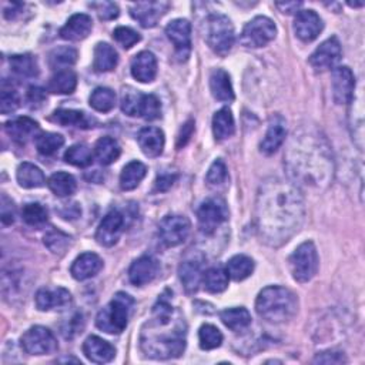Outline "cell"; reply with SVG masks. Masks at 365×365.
<instances>
[{"label": "cell", "instance_id": "cell-33", "mask_svg": "<svg viewBox=\"0 0 365 365\" xmlns=\"http://www.w3.org/2000/svg\"><path fill=\"white\" fill-rule=\"evenodd\" d=\"M78 86V76L76 73L66 69V70H59L52 76L51 82H48V91L55 94H70L76 90Z\"/></svg>", "mask_w": 365, "mask_h": 365}, {"label": "cell", "instance_id": "cell-30", "mask_svg": "<svg viewBox=\"0 0 365 365\" xmlns=\"http://www.w3.org/2000/svg\"><path fill=\"white\" fill-rule=\"evenodd\" d=\"M118 63V55L114 51V47L109 43H99L94 47V59L93 69L97 73L112 71Z\"/></svg>", "mask_w": 365, "mask_h": 365}, {"label": "cell", "instance_id": "cell-50", "mask_svg": "<svg viewBox=\"0 0 365 365\" xmlns=\"http://www.w3.org/2000/svg\"><path fill=\"white\" fill-rule=\"evenodd\" d=\"M141 99V93L136 91L134 89L125 90L123 97H121V110H123L127 116H137L139 114V105Z\"/></svg>", "mask_w": 365, "mask_h": 365}, {"label": "cell", "instance_id": "cell-31", "mask_svg": "<svg viewBox=\"0 0 365 365\" xmlns=\"http://www.w3.org/2000/svg\"><path fill=\"white\" fill-rule=\"evenodd\" d=\"M235 123L230 109L224 107L218 110L213 117V133L215 140L223 141L234 134Z\"/></svg>", "mask_w": 365, "mask_h": 365}, {"label": "cell", "instance_id": "cell-56", "mask_svg": "<svg viewBox=\"0 0 365 365\" xmlns=\"http://www.w3.org/2000/svg\"><path fill=\"white\" fill-rule=\"evenodd\" d=\"M28 102L32 105V107H40L46 102V93L40 87L32 86L28 91Z\"/></svg>", "mask_w": 365, "mask_h": 365}, {"label": "cell", "instance_id": "cell-55", "mask_svg": "<svg viewBox=\"0 0 365 365\" xmlns=\"http://www.w3.org/2000/svg\"><path fill=\"white\" fill-rule=\"evenodd\" d=\"M314 362L315 364H343V362H347V359L344 358L343 353L326 351V353H321L315 357Z\"/></svg>", "mask_w": 365, "mask_h": 365}, {"label": "cell", "instance_id": "cell-41", "mask_svg": "<svg viewBox=\"0 0 365 365\" xmlns=\"http://www.w3.org/2000/svg\"><path fill=\"white\" fill-rule=\"evenodd\" d=\"M78 62V51L70 46H62L55 48L48 55V64L56 71L66 70Z\"/></svg>", "mask_w": 365, "mask_h": 365}, {"label": "cell", "instance_id": "cell-42", "mask_svg": "<svg viewBox=\"0 0 365 365\" xmlns=\"http://www.w3.org/2000/svg\"><path fill=\"white\" fill-rule=\"evenodd\" d=\"M90 106L100 113H107L116 106V93L109 87H97L90 96Z\"/></svg>", "mask_w": 365, "mask_h": 365}, {"label": "cell", "instance_id": "cell-13", "mask_svg": "<svg viewBox=\"0 0 365 365\" xmlns=\"http://www.w3.org/2000/svg\"><path fill=\"white\" fill-rule=\"evenodd\" d=\"M332 97L337 105H348L354 99L355 79L350 67H337L332 71Z\"/></svg>", "mask_w": 365, "mask_h": 365}, {"label": "cell", "instance_id": "cell-25", "mask_svg": "<svg viewBox=\"0 0 365 365\" xmlns=\"http://www.w3.org/2000/svg\"><path fill=\"white\" fill-rule=\"evenodd\" d=\"M83 353L94 364H106L116 357V348L103 338L91 335L83 343Z\"/></svg>", "mask_w": 365, "mask_h": 365}, {"label": "cell", "instance_id": "cell-19", "mask_svg": "<svg viewBox=\"0 0 365 365\" xmlns=\"http://www.w3.org/2000/svg\"><path fill=\"white\" fill-rule=\"evenodd\" d=\"M159 261L150 256H143L137 258L129 270V280L132 284L141 287L152 283L159 273Z\"/></svg>", "mask_w": 365, "mask_h": 365}, {"label": "cell", "instance_id": "cell-59", "mask_svg": "<svg viewBox=\"0 0 365 365\" xmlns=\"http://www.w3.org/2000/svg\"><path fill=\"white\" fill-rule=\"evenodd\" d=\"M176 180H177V175H161L156 180V190L166 191L175 184Z\"/></svg>", "mask_w": 365, "mask_h": 365}, {"label": "cell", "instance_id": "cell-28", "mask_svg": "<svg viewBox=\"0 0 365 365\" xmlns=\"http://www.w3.org/2000/svg\"><path fill=\"white\" fill-rule=\"evenodd\" d=\"M285 136H287V129H285L284 121L281 118H276L274 121H271L269 130H267V133H265V136L260 144L261 153H264L267 156L276 153L283 145Z\"/></svg>", "mask_w": 365, "mask_h": 365}, {"label": "cell", "instance_id": "cell-51", "mask_svg": "<svg viewBox=\"0 0 365 365\" xmlns=\"http://www.w3.org/2000/svg\"><path fill=\"white\" fill-rule=\"evenodd\" d=\"M113 39L125 48H130L133 47L136 43L140 42V35L130 29V28H125V26H120L113 32Z\"/></svg>", "mask_w": 365, "mask_h": 365}, {"label": "cell", "instance_id": "cell-36", "mask_svg": "<svg viewBox=\"0 0 365 365\" xmlns=\"http://www.w3.org/2000/svg\"><path fill=\"white\" fill-rule=\"evenodd\" d=\"M120 144L113 137H102L94 145V156L103 166L114 163L120 157Z\"/></svg>", "mask_w": 365, "mask_h": 365}, {"label": "cell", "instance_id": "cell-7", "mask_svg": "<svg viewBox=\"0 0 365 365\" xmlns=\"http://www.w3.org/2000/svg\"><path fill=\"white\" fill-rule=\"evenodd\" d=\"M290 271L297 283H308L319 271V253L312 241L299 246L288 258Z\"/></svg>", "mask_w": 365, "mask_h": 365}, {"label": "cell", "instance_id": "cell-12", "mask_svg": "<svg viewBox=\"0 0 365 365\" xmlns=\"http://www.w3.org/2000/svg\"><path fill=\"white\" fill-rule=\"evenodd\" d=\"M341 44L337 37H330L323 42L310 57V64L317 71H326L334 69L341 60Z\"/></svg>", "mask_w": 365, "mask_h": 365}, {"label": "cell", "instance_id": "cell-6", "mask_svg": "<svg viewBox=\"0 0 365 365\" xmlns=\"http://www.w3.org/2000/svg\"><path fill=\"white\" fill-rule=\"evenodd\" d=\"M234 39L233 23L227 16L222 13L208 16L206 23V42L215 55H229L234 46Z\"/></svg>", "mask_w": 365, "mask_h": 365}, {"label": "cell", "instance_id": "cell-53", "mask_svg": "<svg viewBox=\"0 0 365 365\" xmlns=\"http://www.w3.org/2000/svg\"><path fill=\"white\" fill-rule=\"evenodd\" d=\"M91 8L97 12L102 20H113L118 16V6L113 2H97L91 3Z\"/></svg>", "mask_w": 365, "mask_h": 365}, {"label": "cell", "instance_id": "cell-17", "mask_svg": "<svg viewBox=\"0 0 365 365\" xmlns=\"http://www.w3.org/2000/svg\"><path fill=\"white\" fill-rule=\"evenodd\" d=\"M323 20L314 10H301L294 20V32L303 42H312L323 32Z\"/></svg>", "mask_w": 365, "mask_h": 365}, {"label": "cell", "instance_id": "cell-57", "mask_svg": "<svg viewBox=\"0 0 365 365\" xmlns=\"http://www.w3.org/2000/svg\"><path fill=\"white\" fill-rule=\"evenodd\" d=\"M193 132H194V121L193 120H188L187 123L183 125V127L180 130V134H179V139H177V148L179 149H181L183 145L187 144V141L193 136Z\"/></svg>", "mask_w": 365, "mask_h": 365}, {"label": "cell", "instance_id": "cell-52", "mask_svg": "<svg viewBox=\"0 0 365 365\" xmlns=\"http://www.w3.org/2000/svg\"><path fill=\"white\" fill-rule=\"evenodd\" d=\"M207 183L211 186L223 184L227 180V167L223 160H215L211 167L208 168V173L206 177Z\"/></svg>", "mask_w": 365, "mask_h": 365}, {"label": "cell", "instance_id": "cell-44", "mask_svg": "<svg viewBox=\"0 0 365 365\" xmlns=\"http://www.w3.org/2000/svg\"><path fill=\"white\" fill-rule=\"evenodd\" d=\"M21 218L23 222L30 227L39 229L43 227L48 220V213L47 210L39 204V203H29L23 207L21 210Z\"/></svg>", "mask_w": 365, "mask_h": 365}, {"label": "cell", "instance_id": "cell-45", "mask_svg": "<svg viewBox=\"0 0 365 365\" xmlns=\"http://www.w3.org/2000/svg\"><path fill=\"white\" fill-rule=\"evenodd\" d=\"M93 159H94V153L86 144L71 145L64 154V160L69 164L76 167H87L93 163Z\"/></svg>", "mask_w": 365, "mask_h": 365}, {"label": "cell", "instance_id": "cell-37", "mask_svg": "<svg viewBox=\"0 0 365 365\" xmlns=\"http://www.w3.org/2000/svg\"><path fill=\"white\" fill-rule=\"evenodd\" d=\"M145 173H148V168H145V166L141 161L129 163L120 175L121 190H125V191L134 190L141 183V180L145 177Z\"/></svg>", "mask_w": 365, "mask_h": 365}, {"label": "cell", "instance_id": "cell-22", "mask_svg": "<svg viewBox=\"0 0 365 365\" xmlns=\"http://www.w3.org/2000/svg\"><path fill=\"white\" fill-rule=\"evenodd\" d=\"M132 75L140 83H152L157 76V59L152 52H140L132 60Z\"/></svg>", "mask_w": 365, "mask_h": 365}, {"label": "cell", "instance_id": "cell-35", "mask_svg": "<svg viewBox=\"0 0 365 365\" xmlns=\"http://www.w3.org/2000/svg\"><path fill=\"white\" fill-rule=\"evenodd\" d=\"M9 63L13 75H16L20 79H33L39 75L37 60L32 55L12 56Z\"/></svg>", "mask_w": 365, "mask_h": 365}, {"label": "cell", "instance_id": "cell-18", "mask_svg": "<svg viewBox=\"0 0 365 365\" xmlns=\"http://www.w3.org/2000/svg\"><path fill=\"white\" fill-rule=\"evenodd\" d=\"M179 276L186 293L194 294L203 283V260L197 257L186 258L179 267Z\"/></svg>", "mask_w": 365, "mask_h": 365}, {"label": "cell", "instance_id": "cell-15", "mask_svg": "<svg viewBox=\"0 0 365 365\" xmlns=\"http://www.w3.org/2000/svg\"><path fill=\"white\" fill-rule=\"evenodd\" d=\"M125 227V217L118 211H110L97 229L96 240L103 247H113L118 241Z\"/></svg>", "mask_w": 365, "mask_h": 365}, {"label": "cell", "instance_id": "cell-2", "mask_svg": "<svg viewBox=\"0 0 365 365\" xmlns=\"http://www.w3.org/2000/svg\"><path fill=\"white\" fill-rule=\"evenodd\" d=\"M285 164L294 181L312 187H326L332 180L334 161L326 139L315 132L296 133L287 150Z\"/></svg>", "mask_w": 365, "mask_h": 365}, {"label": "cell", "instance_id": "cell-4", "mask_svg": "<svg viewBox=\"0 0 365 365\" xmlns=\"http://www.w3.org/2000/svg\"><path fill=\"white\" fill-rule=\"evenodd\" d=\"M256 311L262 320L281 324L290 321L297 314L299 300L291 290L280 285H270L258 294Z\"/></svg>", "mask_w": 365, "mask_h": 365}, {"label": "cell", "instance_id": "cell-40", "mask_svg": "<svg viewBox=\"0 0 365 365\" xmlns=\"http://www.w3.org/2000/svg\"><path fill=\"white\" fill-rule=\"evenodd\" d=\"M229 274L227 270L222 269V267H211L203 276V284L208 293L218 294L229 287Z\"/></svg>", "mask_w": 365, "mask_h": 365}, {"label": "cell", "instance_id": "cell-39", "mask_svg": "<svg viewBox=\"0 0 365 365\" xmlns=\"http://www.w3.org/2000/svg\"><path fill=\"white\" fill-rule=\"evenodd\" d=\"M47 184L48 188H51L55 196L57 197H69L71 194H75V191L78 190L76 179L64 172L55 173L51 179H48Z\"/></svg>", "mask_w": 365, "mask_h": 365}, {"label": "cell", "instance_id": "cell-48", "mask_svg": "<svg viewBox=\"0 0 365 365\" xmlns=\"http://www.w3.org/2000/svg\"><path fill=\"white\" fill-rule=\"evenodd\" d=\"M70 235L59 230H53L44 235V246L53 254H63L70 247Z\"/></svg>", "mask_w": 365, "mask_h": 365}, {"label": "cell", "instance_id": "cell-29", "mask_svg": "<svg viewBox=\"0 0 365 365\" xmlns=\"http://www.w3.org/2000/svg\"><path fill=\"white\" fill-rule=\"evenodd\" d=\"M52 120L62 126H71L78 129H91L96 125V120L93 117H89L86 113L67 109L56 110L52 116Z\"/></svg>", "mask_w": 365, "mask_h": 365}, {"label": "cell", "instance_id": "cell-16", "mask_svg": "<svg viewBox=\"0 0 365 365\" xmlns=\"http://www.w3.org/2000/svg\"><path fill=\"white\" fill-rule=\"evenodd\" d=\"M168 40L176 47L179 57L187 59L191 48V23L186 19H176L170 21L166 28Z\"/></svg>", "mask_w": 365, "mask_h": 365}, {"label": "cell", "instance_id": "cell-32", "mask_svg": "<svg viewBox=\"0 0 365 365\" xmlns=\"http://www.w3.org/2000/svg\"><path fill=\"white\" fill-rule=\"evenodd\" d=\"M220 319L224 323V326L234 332L244 331L251 324V315L244 307L227 308L222 311Z\"/></svg>", "mask_w": 365, "mask_h": 365}, {"label": "cell", "instance_id": "cell-34", "mask_svg": "<svg viewBox=\"0 0 365 365\" xmlns=\"http://www.w3.org/2000/svg\"><path fill=\"white\" fill-rule=\"evenodd\" d=\"M16 177L23 188H39L46 183V177L42 170L32 163H21L17 167Z\"/></svg>", "mask_w": 365, "mask_h": 365}, {"label": "cell", "instance_id": "cell-5", "mask_svg": "<svg viewBox=\"0 0 365 365\" xmlns=\"http://www.w3.org/2000/svg\"><path fill=\"white\" fill-rule=\"evenodd\" d=\"M134 300L126 293H117L96 317V326L107 334L123 332L133 312Z\"/></svg>", "mask_w": 365, "mask_h": 365}, {"label": "cell", "instance_id": "cell-3", "mask_svg": "<svg viewBox=\"0 0 365 365\" xmlns=\"http://www.w3.org/2000/svg\"><path fill=\"white\" fill-rule=\"evenodd\" d=\"M187 344V324L173 308L168 297L161 294L153 307V317L144 324L140 334V348L149 358H179Z\"/></svg>", "mask_w": 365, "mask_h": 365}, {"label": "cell", "instance_id": "cell-8", "mask_svg": "<svg viewBox=\"0 0 365 365\" xmlns=\"http://www.w3.org/2000/svg\"><path fill=\"white\" fill-rule=\"evenodd\" d=\"M277 36V28L270 17L257 16L250 20L241 32L240 42L242 46L257 48L273 42Z\"/></svg>", "mask_w": 365, "mask_h": 365}, {"label": "cell", "instance_id": "cell-38", "mask_svg": "<svg viewBox=\"0 0 365 365\" xmlns=\"http://www.w3.org/2000/svg\"><path fill=\"white\" fill-rule=\"evenodd\" d=\"M254 271V261L249 256L238 254L230 258L227 262V274L234 281H242L249 278Z\"/></svg>", "mask_w": 365, "mask_h": 365}, {"label": "cell", "instance_id": "cell-43", "mask_svg": "<svg viewBox=\"0 0 365 365\" xmlns=\"http://www.w3.org/2000/svg\"><path fill=\"white\" fill-rule=\"evenodd\" d=\"M36 149L43 156H52L64 144V139L57 133H39L35 139Z\"/></svg>", "mask_w": 365, "mask_h": 365}, {"label": "cell", "instance_id": "cell-14", "mask_svg": "<svg viewBox=\"0 0 365 365\" xmlns=\"http://www.w3.org/2000/svg\"><path fill=\"white\" fill-rule=\"evenodd\" d=\"M168 2H137L130 6V15L140 23V26L152 29L168 10Z\"/></svg>", "mask_w": 365, "mask_h": 365}, {"label": "cell", "instance_id": "cell-24", "mask_svg": "<svg viewBox=\"0 0 365 365\" xmlns=\"http://www.w3.org/2000/svg\"><path fill=\"white\" fill-rule=\"evenodd\" d=\"M102 269H103V260L99 256L94 253H84L79 256L75 260V262L71 264L70 273L73 278L84 281L99 274Z\"/></svg>", "mask_w": 365, "mask_h": 365}, {"label": "cell", "instance_id": "cell-20", "mask_svg": "<svg viewBox=\"0 0 365 365\" xmlns=\"http://www.w3.org/2000/svg\"><path fill=\"white\" fill-rule=\"evenodd\" d=\"M5 130L8 136L19 145L26 144L33 137L36 139L39 134V125L30 117H17L15 120L8 121L5 125Z\"/></svg>", "mask_w": 365, "mask_h": 365}, {"label": "cell", "instance_id": "cell-60", "mask_svg": "<svg viewBox=\"0 0 365 365\" xmlns=\"http://www.w3.org/2000/svg\"><path fill=\"white\" fill-rule=\"evenodd\" d=\"M276 6L283 13L293 15V13H297L299 12V9L301 8V3L300 2H278V3H276Z\"/></svg>", "mask_w": 365, "mask_h": 365}, {"label": "cell", "instance_id": "cell-46", "mask_svg": "<svg viewBox=\"0 0 365 365\" xmlns=\"http://www.w3.org/2000/svg\"><path fill=\"white\" fill-rule=\"evenodd\" d=\"M137 116L149 121L159 118L161 116V103L159 97L154 94H141Z\"/></svg>", "mask_w": 365, "mask_h": 365}, {"label": "cell", "instance_id": "cell-9", "mask_svg": "<svg viewBox=\"0 0 365 365\" xmlns=\"http://www.w3.org/2000/svg\"><path fill=\"white\" fill-rule=\"evenodd\" d=\"M20 346L24 353L30 355H48L59 348L55 334L42 326H35L24 332L20 338Z\"/></svg>", "mask_w": 365, "mask_h": 365}, {"label": "cell", "instance_id": "cell-26", "mask_svg": "<svg viewBox=\"0 0 365 365\" xmlns=\"http://www.w3.org/2000/svg\"><path fill=\"white\" fill-rule=\"evenodd\" d=\"M137 141L148 157H159L164 149V133L157 127H144L139 132Z\"/></svg>", "mask_w": 365, "mask_h": 365}, {"label": "cell", "instance_id": "cell-49", "mask_svg": "<svg viewBox=\"0 0 365 365\" xmlns=\"http://www.w3.org/2000/svg\"><path fill=\"white\" fill-rule=\"evenodd\" d=\"M20 99H19V93L12 84H8L3 82L2 86V93H0V112L3 114H9L15 112L19 107Z\"/></svg>", "mask_w": 365, "mask_h": 365}, {"label": "cell", "instance_id": "cell-1", "mask_svg": "<svg viewBox=\"0 0 365 365\" xmlns=\"http://www.w3.org/2000/svg\"><path fill=\"white\" fill-rule=\"evenodd\" d=\"M305 215L304 199L294 183L265 180L257 194V231L265 244L278 247L301 227Z\"/></svg>", "mask_w": 365, "mask_h": 365}, {"label": "cell", "instance_id": "cell-54", "mask_svg": "<svg viewBox=\"0 0 365 365\" xmlns=\"http://www.w3.org/2000/svg\"><path fill=\"white\" fill-rule=\"evenodd\" d=\"M0 208H2V223L5 226H10L15 223L16 218V207L15 203L6 196V194H2V203H0Z\"/></svg>", "mask_w": 365, "mask_h": 365}, {"label": "cell", "instance_id": "cell-10", "mask_svg": "<svg viewBox=\"0 0 365 365\" xmlns=\"http://www.w3.org/2000/svg\"><path fill=\"white\" fill-rule=\"evenodd\" d=\"M191 231V223L184 215H167L160 222L159 235L167 247H177L187 240Z\"/></svg>", "mask_w": 365, "mask_h": 365}, {"label": "cell", "instance_id": "cell-27", "mask_svg": "<svg viewBox=\"0 0 365 365\" xmlns=\"http://www.w3.org/2000/svg\"><path fill=\"white\" fill-rule=\"evenodd\" d=\"M210 90L215 100L230 103L234 100V90L229 73L223 69L213 70L210 76Z\"/></svg>", "mask_w": 365, "mask_h": 365}, {"label": "cell", "instance_id": "cell-47", "mask_svg": "<svg viewBox=\"0 0 365 365\" xmlns=\"http://www.w3.org/2000/svg\"><path fill=\"white\" fill-rule=\"evenodd\" d=\"M199 339H200V347L203 350H215L222 346L223 343V334L217 327L211 324L202 326L199 331Z\"/></svg>", "mask_w": 365, "mask_h": 365}, {"label": "cell", "instance_id": "cell-23", "mask_svg": "<svg viewBox=\"0 0 365 365\" xmlns=\"http://www.w3.org/2000/svg\"><path fill=\"white\" fill-rule=\"evenodd\" d=\"M93 29V20L89 15H73L60 29V37L69 42H79L86 39Z\"/></svg>", "mask_w": 365, "mask_h": 365}, {"label": "cell", "instance_id": "cell-61", "mask_svg": "<svg viewBox=\"0 0 365 365\" xmlns=\"http://www.w3.org/2000/svg\"><path fill=\"white\" fill-rule=\"evenodd\" d=\"M348 5L351 6V8H362L364 6V2H359V3H351V2H348Z\"/></svg>", "mask_w": 365, "mask_h": 365}, {"label": "cell", "instance_id": "cell-11", "mask_svg": "<svg viewBox=\"0 0 365 365\" xmlns=\"http://www.w3.org/2000/svg\"><path fill=\"white\" fill-rule=\"evenodd\" d=\"M197 218L204 233L211 234L218 226L229 220V207L224 200L218 197L207 199L197 210Z\"/></svg>", "mask_w": 365, "mask_h": 365}, {"label": "cell", "instance_id": "cell-58", "mask_svg": "<svg viewBox=\"0 0 365 365\" xmlns=\"http://www.w3.org/2000/svg\"><path fill=\"white\" fill-rule=\"evenodd\" d=\"M62 217L64 220H76L79 215L82 214V210L78 203H71V204H64V207L60 210Z\"/></svg>", "mask_w": 365, "mask_h": 365}, {"label": "cell", "instance_id": "cell-21", "mask_svg": "<svg viewBox=\"0 0 365 365\" xmlns=\"http://www.w3.org/2000/svg\"><path fill=\"white\" fill-rule=\"evenodd\" d=\"M36 305L40 311L51 310H64L71 304V296L64 288H42L36 293L35 297Z\"/></svg>", "mask_w": 365, "mask_h": 365}]
</instances>
